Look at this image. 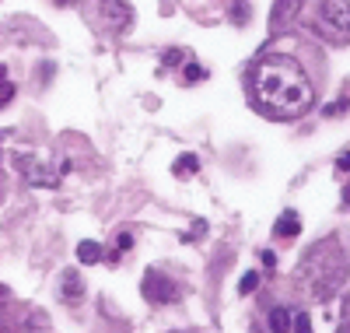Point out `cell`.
I'll list each match as a JSON object with an SVG mask.
<instances>
[{
    "mask_svg": "<svg viewBox=\"0 0 350 333\" xmlns=\"http://www.w3.org/2000/svg\"><path fill=\"white\" fill-rule=\"evenodd\" d=\"M295 330H298V333H312V319H308V316L301 312V316L295 319Z\"/></svg>",
    "mask_w": 350,
    "mask_h": 333,
    "instance_id": "obj_15",
    "label": "cell"
},
{
    "mask_svg": "<svg viewBox=\"0 0 350 333\" xmlns=\"http://www.w3.org/2000/svg\"><path fill=\"white\" fill-rule=\"evenodd\" d=\"M0 333H18L14 330V319H11V312L4 306H0Z\"/></svg>",
    "mask_w": 350,
    "mask_h": 333,
    "instance_id": "obj_14",
    "label": "cell"
},
{
    "mask_svg": "<svg viewBox=\"0 0 350 333\" xmlns=\"http://www.w3.org/2000/svg\"><path fill=\"white\" fill-rule=\"evenodd\" d=\"M298 8H301V0H277L273 11H270V28H284L291 18L298 14Z\"/></svg>",
    "mask_w": 350,
    "mask_h": 333,
    "instance_id": "obj_6",
    "label": "cell"
},
{
    "mask_svg": "<svg viewBox=\"0 0 350 333\" xmlns=\"http://www.w3.org/2000/svg\"><path fill=\"white\" fill-rule=\"evenodd\" d=\"M270 330H273V333H291V316H287V309H273V312H270Z\"/></svg>",
    "mask_w": 350,
    "mask_h": 333,
    "instance_id": "obj_9",
    "label": "cell"
},
{
    "mask_svg": "<svg viewBox=\"0 0 350 333\" xmlns=\"http://www.w3.org/2000/svg\"><path fill=\"white\" fill-rule=\"evenodd\" d=\"M11 99H14V84H11V81H4V67H0V109H4Z\"/></svg>",
    "mask_w": 350,
    "mask_h": 333,
    "instance_id": "obj_12",
    "label": "cell"
},
{
    "mask_svg": "<svg viewBox=\"0 0 350 333\" xmlns=\"http://www.w3.org/2000/svg\"><path fill=\"white\" fill-rule=\"evenodd\" d=\"M273 232H277V238H295L301 232V218L295 214V210H284V214L277 218V225H273Z\"/></svg>",
    "mask_w": 350,
    "mask_h": 333,
    "instance_id": "obj_7",
    "label": "cell"
},
{
    "mask_svg": "<svg viewBox=\"0 0 350 333\" xmlns=\"http://www.w3.org/2000/svg\"><path fill=\"white\" fill-rule=\"evenodd\" d=\"M77 260L81 263H98L102 260V246H98V242H81V246H77Z\"/></svg>",
    "mask_w": 350,
    "mask_h": 333,
    "instance_id": "obj_8",
    "label": "cell"
},
{
    "mask_svg": "<svg viewBox=\"0 0 350 333\" xmlns=\"http://www.w3.org/2000/svg\"><path fill=\"white\" fill-rule=\"evenodd\" d=\"M343 197H347V204H350V186H347V190H343Z\"/></svg>",
    "mask_w": 350,
    "mask_h": 333,
    "instance_id": "obj_17",
    "label": "cell"
},
{
    "mask_svg": "<svg viewBox=\"0 0 350 333\" xmlns=\"http://www.w3.org/2000/svg\"><path fill=\"white\" fill-rule=\"evenodd\" d=\"M326 56L315 42L301 36H280L262 46L245 67V99L249 106L277 123H291L312 112L326 92Z\"/></svg>",
    "mask_w": 350,
    "mask_h": 333,
    "instance_id": "obj_1",
    "label": "cell"
},
{
    "mask_svg": "<svg viewBox=\"0 0 350 333\" xmlns=\"http://www.w3.org/2000/svg\"><path fill=\"white\" fill-rule=\"evenodd\" d=\"M336 169H340V172H350V151H347V155H340V162H336Z\"/></svg>",
    "mask_w": 350,
    "mask_h": 333,
    "instance_id": "obj_16",
    "label": "cell"
},
{
    "mask_svg": "<svg viewBox=\"0 0 350 333\" xmlns=\"http://www.w3.org/2000/svg\"><path fill=\"white\" fill-rule=\"evenodd\" d=\"M305 18L312 32L329 42H350V0H312Z\"/></svg>",
    "mask_w": 350,
    "mask_h": 333,
    "instance_id": "obj_3",
    "label": "cell"
},
{
    "mask_svg": "<svg viewBox=\"0 0 350 333\" xmlns=\"http://www.w3.org/2000/svg\"><path fill=\"white\" fill-rule=\"evenodd\" d=\"M140 291H144V298H148L151 306H168V301L179 298V288H175L165 274H158V270H148V274H144Z\"/></svg>",
    "mask_w": 350,
    "mask_h": 333,
    "instance_id": "obj_5",
    "label": "cell"
},
{
    "mask_svg": "<svg viewBox=\"0 0 350 333\" xmlns=\"http://www.w3.org/2000/svg\"><path fill=\"white\" fill-rule=\"evenodd\" d=\"M64 281H67V284H64V298H70V301H74V298H81V295H84V284H81V278L74 274V270H70V274H67Z\"/></svg>",
    "mask_w": 350,
    "mask_h": 333,
    "instance_id": "obj_10",
    "label": "cell"
},
{
    "mask_svg": "<svg viewBox=\"0 0 350 333\" xmlns=\"http://www.w3.org/2000/svg\"><path fill=\"white\" fill-rule=\"evenodd\" d=\"M196 169H200V162H196L193 155H189V158H179V162H175V175H183V179H186V175H193Z\"/></svg>",
    "mask_w": 350,
    "mask_h": 333,
    "instance_id": "obj_11",
    "label": "cell"
},
{
    "mask_svg": "<svg viewBox=\"0 0 350 333\" xmlns=\"http://www.w3.org/2000/svg\"><path fill=\"white\" fill-rule=\"evenodd\" d=\"M81 11L98 36H123L133 28V8L126 0H81Z\"/></svg>",
    "mask_w": 350,
    "mask_h": 333,
    "instance_id": "obj_4",
    "label": "cell"
},
{
    "mask_svg": "<svg viewBox=\"0 0 350 333\" xmlns=\"http://www.w3.org/2000/svg\"><path fill=\"white\" fill-rule=\"evenodd\" d=\"M256 284H259V274H256V270H249V274L242 278V284H239V291H242V295H252Z\"/></svg>",
    "mask_w": 350,
    "mask_h": 333,
    "instance_id": "obj_13",
    "label": "cell"
},
{
    "mask_svg": "<svg viewBox=\"0 0 350 333\" xmlns=\"http://www.w3.org/2000/svg\"><path fill=\"white\" fill-rule=\"evenodd\" d=\"M350 278V256L340 235H326L298 260V281L312 298H333Z\"/></svg>",
    "mask_w": 350,
    "mask_h": 333,
    "instance_id": "obj_2",
    "label": "cell"
}]
</instances>
